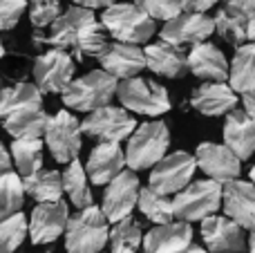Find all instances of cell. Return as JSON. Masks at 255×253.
<instances>
[{"mask_svg":"<svg viewBox=\"0 0 255 253\" xmlns=\"http://www.w3.org/2000/svg\"><path fill=\"white\" fill-rule=\"evenodd\" d=\"M249 175H251V182L255 184V164H253V168H251V173H249Z\"/></svg>","mask_w":255,"mask_h":253,"instance_id":"681fc988","label":"cell"},{"mask_svg":"<svg viewBox=\"0 0 255 253\" xmlns=\"http://www.w3.org/2000/svg\"><path fill=\"white\" fill-rule=\"evenodd\" d=\"M220 0H181V11L190 13H206L208 9H213Z\"/></svg>","mask_w":255,"mask_h":253,"instance_id":"ab89813d","label":"cell"},{"mask_svg":"<svg viewBox=\"0 0 255 253\" xmlns=\"http://www.w3.org/2000/svg\"><path fill=\"white\" fill-rule=\"evenodd\" d=\"M195 170H197V159L195 155L186 150H177L166 155L152 170H150L148 186L157 191L159 195H177L190 184Z\"/></svg>","mask_w":255,"mask_h":253,"instance_id":"9c48e42d","label":"cell"},{"mask_svg":"<svg viewBox=\"0 0 255 253\" xmlns=\"http://www.w3.org/2000/svg\"><path fill=\"white\" fill-rule=\"evenodd\" d=\"M25 108H43V92L36 88V83L18 81L0 88V119H7Z\"/></svg>","mask_w":255,"mask_h":253,"instance_id":"484cf974","label":"cell"},{"mask_svg":"<svg viewBox=\"0 0 255 253\" xmlns=\"http://www.w3.org/2000/svg\"><path fill=\"white\" fill-rule=\"evenodd\" d=\"M188 72L204 83H224L229 79L231 65L217 45L199 43L188 52Z\"/></svg>","mask_w":255,"mask_h":253,"instance_id":"d6986e66","label":"cell"},{"mask_svg":"<svg viewBox=\"0 0 255 253\" xmlns=\"http://www.w3.org/2000/svg\"><path fill=\"white\" fill-rule=\"evenodd\" d=\"M168 146H170V130L163 121H145L136 126L126 148L128 168L134 173L154 168L168 155Z\"/></svg>","mask_w":255,"mask_h":253,"instance_id":"3957f363","label":"cell"},{"mask_svg":"<svg viewBox=\"0 0 255 253\" xmlns=\"http://www.w3.org/2000/svg\"><path fill=\"white\" fill-rule=\"evenodd\" d=\"M45 146L49 148L52 157L58 164L74 161L83 146L81 121L67 110H61L54 117H49L47 130H45Z\"/></svg>","mask_w":255,"mask_h":253,"instance_id":"30bf717a","label":"cell"},{"mask_svg":"<svg viewBox=\"0 0 255 253\" xmlns=\"http://www.w3.org/2000/svg\"><path fill=\"white\" fill-rule=\"evenodd\" d=\"M229 85L244 94L255 92V43H244L235 47V56L231 61Z\"/></svg>","mask_w":255,"mask_h":253,"instance_id":"4316f807","label":"cell"},{"mask_svg":"<svg viewBox=\"0 0 255 253\" xmlns=\"http://www.w3.org/2000/svg\"><path fill=\"white\" fill-rule=\"evenodd\" d=\"M213 20H215V31L226 43L240 47V45H244V40H249V20H251L249 16H244V13L235 11V9L224 4L213 16Z\"/></svg>","mask_w":255,"mask_h":253,"instance_id":"4dcf8cb0","label":"cell"},{"mask_svg":"<svg viewBox=\"0 0 255 253\" xmlns=\"http://www.w3.org/2000/svg\"><path fill=\"white\" fill-rule=\"evenodd\" d=\"M224 2H226V7L235 9V11L244 13L249 18L255 13V0H224Z\"/></svg>","mask_w":255,"mask_h":253,"instance_id":"60d3db41","label":"cell"},{"mask_svg":"<svg viewBox=\"0 0 255 253\" xmlns=\"http://www.w3.org/2000/svg\"><path fill=\"white\" fill-rule=\"evenodd\" d=\"M152 20H172L181 13V0H134Z\"/></svg>","mask_w":255,"mask_h":253,"instance_id":"74e56055","label":"cell"},{"mask_svg":"<svg viewBox=\"0 0 255 253\" xmlns=\"http://www.w3.org/2000/svg\"><path fill=\"white\" fill-rule=\"evenodd\" d=\"M139 211L143 213L145 220L154 222L157 227L161 224H170L175 220V211H172V200L166 195H159L157 191H152L150 186L141 188L139 193Z\"/></svg>","mask_w":255,"mask_h":253,"instance_id":"d6a6232c","label":"cell"},{"mask_svg":"<svg viewBox=\"0 0 255 253\" xmlns=\"http://www.w3.org/2000/svg\"><path fill=\"white\" fill-rule=\"evenodd\" d=\"M139 193L141 184L134 170H124L119 177H115L106 186L103 193V206L101 211L106 213L108 222H121V220L130 218L134 206L139 204Z\"/></svg>","mask_w":255,"mask_h":253,"instance_id":"7c38bea8","label":"cell"},{"mask_svg":"<svg viewBox=\"0 0 255 253\" xmlns=\"http://www.w3.org/2000/svg\"><path fill=\"white\" fill-rule=\"evenodd\" d=\"M179 253H208L204 247H197V245H190L188 249H184V251H179Z\"/></svg>","mask_w":255,"mask_h":253,"instance_id":"bcb514c9","label":"cell"},{"mask_svg":"<svg viewBox=\"0 0 255 253\" xmlns=\"http://www.w3.org/2000/svg\"><path fill=\"white\" fill-rule=\"evenodd\" d=\"M126 166V152L121 148V143H99L90 152L85 173H88L92 184L108 186L112 179L124 173Z\"/></svg>","mask_w":255,"mask_h":253,"instance_id":"ffe728a7","label":"cell"},{"mask_svg":"<svg viewBox=\"0 0 255 253\" xmlns=\"http://www.w3.org/2000/svg\"><path fill=\"white\" fill-rule=\"evenodd\" d=\"M242 103H244V112L255 121V92H249L242 97Z\"/></svg>","mask_w":255,"mask_h":253,"instance_id":"ee69618b","label":"cell"},{"mask_svg":"<svg viewBox=\"0 0 255 253\" xmlns=\"http://www.w3.org/2000/svg\"><path fill=\"white\" fill-rule=\"evenodd\" d=\"M81 130L101 143H121L124 139H130L136 130V119L126 108L106 106L90 112L81 121Z\"/></svg>","mask_w":255,"mask_h":253,"instance_id":"ba28073f","label":"cell"},{"mask_svg":"<svg viewBox=\"0 0 255 253\" xmlns=\"http://www.w3.org/2000/svg\"><path fill=\"white\" fill-rule=\"evenodd\" d=\"M99 63H101L103 72L112 74L117 81H126L134 79L145 70V54L139 45L110 40V45L99 56Z\"/></svg>","mask_w":255,"mask_h":253,"instance_id":"ac0fdd59","label":"cell"},{"mask_svg":"<svg viewBox=\"0 0 255 253\" xmlns=\"http://www.w3.org/2000/svg\"><path fill=\"white\" fill-rule=\"evenodd\" d=\"M249 40L255 43V13L251 16V20H249Z\"/></svg>","mask_w":255,"mask_h":253,"instance_id":"f6af8a7d","label":"cell"},{"mask_svg":"<svg viewBox=\"0 0 255 253\" xmlns=\"http://www.w3.org/2000/svg\"><path fill=\"white\" fill-rule=\"evenodd\" d=\"M72 2H74V7H83V9H90V11H94V9H108V7H112L117 0H72Z\"/></svg>","mask_w":255,"mask_h":253,"instance_id":"b9f144b4","label":"cell"},{"mask_svg":"<svg viewBox=\"0 0 255 253\" xmlns=\"http://www.w3.org/2000/svg\"><path fill=\"white\" fill-rule=\"evenodd\" d=\"M63 177V191L70 197V202L76 206V209H88V206H94V197L92 191H90L88 184V173H85V166L81 164L79 159L70 161L65 166V170L61 173Z\"/></svg>","mask_w":255,"mask_h":253,"instance_id":"f1b7e54d","label":"cell"},{"mask_svg":"<svg viewBox=\"0 0 255 253\" xmlns=\"http://www.w3.org/2000/svg\"><path fill=\"white\" fill-rule=\"evenodd\" d=\"M2 56H4V45H2V40H0V61H2Z\"/></svg>","mask_w":255,"mask_h":253,"instance_id":"c3c4849f","label":"cell"},{"mask_svg":"<svg viewBox=\"0 0 255 253\" xmlns=\"http://www.w3.org/2000/svg\"><path fill=\"white\" fill-rule=\"evenodd\" d=\"M117 88H119V81L112 74L103 70H92L72 81L70 88L61 94V99L70 110L90 115L99 108L110 106V101L117 97Z\"/></svg>","mask_w":255,"mask_h":253,"instance_id":"277c9868","label":"cell"},{"mask_svg":"<svg viewBox=\"0 0 255 253\" xmlns=\"http://www.w3.org/2000/svg\"><path fill=\"white\" fill-rule=\"evenodd\" d=\"M238 92L226 83H204L193 90L190 106L204 117H222L238 110Z\"/></svg>","mask_w":255,"mask_h":253,"instance_id":"44dd1931","label":"cell"},{"mask_svg":"<svg viewBox=\"0 0 255 253\" xmlns=\"http://www.w3.org/2000/svg\"><path fill=\"white\" fill-rule=\"evenodd\" d=\"M74 81V58L63 49H47L34 63V83L43 94H63Z\"/></svg>","mask_w":255,"mask_h":253,"instance_id":"8fae6325","label":"cell"},{"mask_svg":"<svg viewBox=\"0 0 255 253\" xmlns=\"http://www.w3.org/2000/svg\"><path fill=\"white\" fill-rule=\"evenodd\" d=\"M117 99H119L121 108H126L128 112H136V115L145 117H161L170 110L168 90L157 81L143 79V76L119 81Z\"/></svg>","mask_w":255,"mask_h":253,"instance_id":"8992f818","label":"cell"},{"mask_svg":"<svg viewBox=\"0 0 255 253\" xmlns=\"http://www.w3.org/2000/svg\"><path fill=\"white\" fill-rule=\"evenodd\" d=\"M22 204H25V186L20 175L13 170L0 173V222L20 213Z\"/></svg>","mask_w":255,"mask_h":253,"instance_id":"1f68e13d","label":"cell"},{"mask_svg":"<svg viewBox=\"0 0 255 253\" xmlns=\"http://www.w3.org/2000/svg\"><path fill=\"white\" fill-rule=\"evenodd\" d=\"M224 146H229L240 161L255 155V121L244 110H233L224 121Z\"/></svg>","mask_w":255,"mask_h":253,"instance_id":"cb8c5ba5","label":"cell"},{"mask_svg":"<svg viewBox=\"0 0 255 253\" xmlns=\"http://www.w3.org/2000/svg\"><path fill=\"white\" fill-rule=\"evenodd\" d=\"M215 34V20L208 13H190L181 11L172 20L161 27V40L177 47H195L199 43H206V38Z\"/></svg>","mask_w":255,"mask_h":253,"instance_id":"5bb4252c","label":"cell"},{"mask_svg":"<svg viewBox=\"0 0 255 253\" xmlns=\"http://www.w3.org/2000/svg\"><path fill=\"white\" fill-rule=\"evenodd\" d=\"M27 9V0H0V31L13 29Z\"/></svg>","mask_w":255,"mask_h":253,"instance_id":"f35d334b","label":"cell"},{"mask_svg":"<svg viewBox=\"0 0 255 253\" xmlns=\"http://www.w3.org/2000/svg\"><path fill=\"white\" fill-rule=\"evenodd\" d=\"M249 253H255V231L249 236Z\"/></svg>","mask_w":255,"mask_h":253,"instance_id":"7dc6e473","label":"cell"},{"mask_svg":"<svg viewBox=\"0 0 255 253\" xmlns=\"http://www.w3.org/2000/svg\"><path fill=\"white\" fill-rule=\"evenodd\" d=\"M47 124H49V115L43 108H25V110H18L13 115H9L7 119H2V128L13 139L45 137Z\"/></svg>","mask_w":255,"mask_h":253,"instance_id":"d4e9b609","label":"cell"},{"mask_svg":"<svg viewBox=\"0 0 255 253\" xmlns=\"http://www.w3.org/2000/svg\"><path fill=\"white\" fill-rule=\"evenodd\" d=\"M9 152L22 179L43 170V141L40 139H13Z\"/></svg>","mask_w":255,"mask_h":253,"instance_id":"f546056e","label":"cell"},{"mask_svg":"<svg viewBox=\"0 0 255 253\" xmlns=\"http://www.w3.org/2000/svg\"><path fill=\"white\" fill-rule=\"evenodd\" d=\"M13 168V159H11V152L0 143V173H9Z\"/></svg>","mask_w":255,"mask_h":253,"instance_id":"7bdbcfd3","label":"cell"},{"mask_svg":"<svg viewBox=\"0 0 255 253\" xmlns=\"http://www.w3.org/2000/svg\"><path fill=\"white\" fill-rule=\"evenodd\" d=\"M110 242V222L99 206L81 209L72 215L65 231L67 253H103Z\"/></svg>","mask_w":255,"mask_h":253,"instance_id":"7a4b0ae2","label":"cell"},{"mask_svg":"<svg viewBox=\"0 0 255 253\" xmlns=\"http://www.w3.org/2000/svg\"><path fill=\"white\" fill-rule=\"evenodd\" d=\"M143 245V229L134 218H126L110 229V249L112 253H136Z\"/></svg>","mask_w":255,"mask_h":253,"instance_id":"836d02e7","label":"cell"},{"mask_svg":"<svg viewBox=\"0 0 255 253\" xmlns=\"http://www.w3.org/2000/svg\"><path fill=\"white\" fill-rule=\"evenodd\" d=\"M25 186V195L34 197L38 204H49V202H61L63 200V177L58 170H38V173L29 175L22 179Z\"/></svg>","mask_w":255,"mask_h":253,"instance_id":"83f0119b","label":"cell"},{"mask_svg":"<svg viewBox=\"0 0 255 253\" xmlns=\"http://www.w3.org/2000/svg\"><path fill=\"white\" fill-rule=\"evenodd\" d=\"M224 215L231 218L244 231H255V184L235 179L222 186Z\"/></svg>","mask_w":255,"mask_h":253,"instance_id":"e0dca14e","label":"cell"},{"mask_svg":"<svg viewBox=\"0 0 255 253\" xmlns=\"http://www.w3.org/2000/svg\"><path fill=\"white\" fill-rule=\"evenodd\" d=\"M31 2H40V0H31Z\"/></svg>","mask_w":255,"mask_h":253,"instance_id":"f907efd6","label":"cell"},{"mask_svg":"<svg viewBox=\"0 0 255 253\" xmlns=\"http://www.w3.org/2000/svg\"><path fill=\"white\" fill-rule=\"evenodd\" d=\"M61 16H63V4L58 0H40V2H34V7H31L29 22L36 31H40V29H49Z\"/></svg>","mask_w":255,"mask_h":253,"instance_id":"8d00e7d4","label":"cell"},{"mask_svg":"<svg viewBox=\"0 0 255 253\" xmlns=\"http://www.w3.org/2000/svg\"><path fill=\"white\" fill-rule=\"evenodd\" d=\"M193 245V229L188 222H170L150 229L143 236V253H179Z\"/></svg>","mask_w":255,"mask_h":253,"instance_id":"603a6c76","label":"cell"},{"mask_svg":"<svg viewBox=\"0 0 255 253\" xmlns=\"http://www.w3.org/2000/svg\"><path fill=\"white\" fill-rule=\"evenodd\" d=\"M103 27L117 43L143 45L157 31V22L134 2H115L112 7L103 9L101 16Z\"/></svg>","mask_w":255,"mask_h":253,"instance_id":"6da1fadb","label":"cell"},{"mask_svg":"<svg viewBox=\"0 0 255 253\" xmlns=\"http://www.w3.org/2000/svg\"><path fill=\"white\" fill-rule=\"evenodd\" d=\"M195 159H197V168H202L208 179L222 184V186L240 179V173H242L240 157L224 143H199L195 150Z\"/></svg>","mask_w":255,"mask_h":253,"instance_id":"4fadbf2b","label":"cell"},{"mask_svg":"<svg viewBox=\"0 0 255 253\" xmlns=\"http://www.w3.org/2000/svg\"><path fill=\"white\" fill-rule=\"evenodd\" d=\"M97 20L94 18V11L83 7H70L67 11H63V16L49 27L47 34H40V31H34V45L40 47V45H47L49 49H63V52L72 54V58L76 61H83L79 54V36L83 31V27L88 22Z\"/></svg>","mask_w":255,"mask_h":253,"instance_id":"52a82bcc","label":"cell"},{"mask_svg":"<svg viewBox=\"0 0 255 253\" xmlns=\"http://www.w3.org/2000/svg\"><path fill=\"white\" fill-rule=\"evenodd\" d=\"M70 213L65 202L36 204L29 218V238L34 245H52L67 231Z\"/></svg>","mask_w":255,"mask_h":253,"instance_id":"2e32d148","label":"cell"},{"mask_svg":"<svg viewBox=\"0 0 255 253\" xmlns=\"http://www.w3.org/2000/svg\"><path fill=\"white\" fill-rule=\"evenodd\" d=\"M202 238L211 253H242L249 249L247 233L226 215H211L202 222Z\"/></svg>","mask_w":255,"mask_h":253,"instance_id":"9a60e30c","label":"cell"},{"mask_svg":"<svg viewBox=\"0 0 255 253\" xmlns=\"http://www.w3.org/2000/svg\"><path fill=\"white\" fill-rule=\"evenodd\" d=\"M108 29L103 27V22L99 20H92L88 22V25L83 27V31H81L79 36V54L81 58L83 56H101V52L110 45V40H108Z\"/></svg>","mask_w":255,"mask_h":253,"instance_id":"d590c367","label":"cell"},{"mask_svg":"<svg viewBox=\"0 0 255 253\" xmlns=\"http://www.w3.org/2000/svg\"><path fill=\"white\" fill-rule=\"evenodd\" d=\"M222 209V184L213 179L190 182L181 193L172 200L177 222H204L206 218L215 215Z\"/></svg>","mask_w":255,"mask_h":253,"instance_id":"5b68a950","label":"cell"},{"mask_svg":"<svg viewBox=\"0 0 255 253\" xmlns=\"http://www.w3.org/2000/svg\"><path fill=\"white\" fill-rule=\"evenodd\" d=\"M27 233H29V220L22 213L2 220L0 222V253H16L18 247L25 242Z\"/></svg>","mask_w":255,"mask_h":253,"instance_id":"e575fe53","label":"cell"},{"mask_svg":"<svg viewBox=\"0 0 255 253\" xmlns=\"http://www.w3.org/2000/svg\"><path fill=\"white\" fill-rule=\"evenodd\" d=\"M143 54L145 67L159 76H166V79H179L188 70V54L184 52V47L170 45L166 40L145 45Z\"/></svg>","mask_w":255,"mask_h":253,"instance_id":"7402d4cb","label":"cell"}]
</instances>
